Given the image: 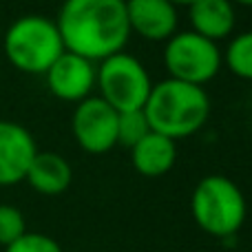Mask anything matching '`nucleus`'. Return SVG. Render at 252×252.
<instances>
[{
	"label": "nucleus",
	"mask_w": 252,
	"mask_h": 252,
	"mask_svg": "<svg viewBox=\"0 0 252 252\" xmlns=\"http://www.w3.org/2000/svg\"><path fill=\"white\" fill-rule=\"evenodd\" d=\"M56 25L64 51L91 62L124 51L130 38L124 0H64Z\"/></svg>",
	"instance_id": "obj_1"
},
{
	"label": "nucleus",
	"mask_w": 252,
	"mask_h": 252,
	"mask_svg": "<svg viewBox=\"0 0 252 252\" xmlns=\"http://www.w3.org/2000/svg\"><path fill=\"white\" fill-rule=\"evenodd\" d=\"M142 111L151 130L177 142L206 126L210 118V97L204 87L166 78L153 84Z\"/></svg>",
	"instance_id": "obj_2"
},
{
	"label": "nucleus",
	"mask_w": 252,
	"mask_h": 252,
	"mask_svg": "<svg viewBox=\"0 0 252 252\" xmlns=\"http://www.w3.org/2000/svg\"><path fill=\"white\" fill-rule=\"evenodd\" d=\"M195 223L215 239H235L248 217V201L241 188L226 175H206L190 195Z\"/></svg>",
	"instance_id": "obj_3"
},
{
	"label": "nucleus",
	"mask_w": 252,
	"mask_h": 252,
	"mask_svg": "<svg viewBox=\"0 0 252 252\" xmlns=\"http://www.w3.org/2000/svg\"><path fill=\"white\" fill-rule=\"evenodd\" d=\"M2 49L11 66L31 75H44L49 66L58 60V56L64 53L56 20L38 13L13 20L4 31Z\"/></svg>",
	"instance_id": "obj_4"
},
{
	"label": "nucleus",
	"mask_w": 252,
	"mask_h": 252,
	"mask_svg": "<svg viewBox=\"0 0 252 252\" xmlns=\"http://www.w3.org/2000/svg\"><path fill=\"white\" fill-rule=\"evenodd\" d=\"M95 87L100 97L118 113L144 109L153 89L151 73L135 56L118 51L95 66Z\"/></svg>",
	"instance_id": "obj_5"
},
{
	"label": "nucleus",
	"mask_w": 252,
	"mask_h": 252,
	"mask_svg": "<svg viewBox=\"0 0 252 252\" xmlns=\"http://www.w3.org/2000/svg\"><path fill=\"white\" fill-rule=\"evenodd\" d=\"M164 66L168 78L206 87L221 71L223 53L219 42H213L192 29L175 31L164 42Z\"/></svg>",
	"instance_id": "obj_6"
},
{
	"label": "nucleus",
	"mask_w": 252,
	"mask_h": 252,
	"mask_svg": "<svg viewBox=\"0 0 252 252\" xmlns=\"http://www.w3.org/2000/svg\"><path fill=\"white\" fill-rule=\"evenodd\" d=\"M71 133L84 153L104 155L118 144V111L100 95H89L75 104Z\"/></svg>",
	"instance_id": "obj_7"
},
{
	"label": "nucleus",
	"mask_w": 252,
	"mask_h": 252,
	"mask_svg": "<svg viewBox=\"0 0 252 252\" xmlns=\"http://www.w3.org/2000/svg\"><path fill=\"white\" fill-rule=\"evenodd\" d=\"M47 87L53 97L62 102H78L93 95L95 89V62L78 56V53L64 51L44 73Z\"/></svg>",
	"instance_id": "obj_8"
},
{
	"label": "nucleus",
	"mask_w": 252,
	"mask_h": 252,
	"mask_svg": "<svg viewBox=\"0 0 252 252\" xmlns=\"http://www.w3.org/2000/svg\"><path fill=\"white\" fill-rule=\"evenodd\" d=\"M35 153V139L25 126L0 120V186H16L25 182Z\"/></svg>",
	"instance_id": "obj_9"
},
{
	"label": "nucleus",
	"mask_w": 252,
	"mask_h": 252,
	"mask_svg": "<svg viewBox=\"0 0 252 252\" xmlns=\"http://www.w3.org/2000/svg\"><path fill=\"white\" fill-rule=\"evenodd\" d=\"M130 33L148 42H166L177 31L179 13L170 0H124Z\"/></svg>",
	"instance_id": "obj_10"
},
{
	"label": "nucleus",
	"mask_w": 252,
	"mask_h": 252,
	"mask_svg": "<svg viewBox=\"0 0 252 252\" xmlns=\"http://www.w3.org/2000/svg\"><path fill=\"white\" fill-rule=\"evenodd\" d=\"M190 29L213 42L230 38L237 25V9L230 0H192L188 4Z\"/></svg>",
	"instance_id": "obj_11"
},
{
	"label": "nucleus",
	"mask_w": 252,
	"mask_h": 252,
	"mask_svg": "<svg viewBox=\"0 0 252 252\" xmlns=\"http://www.w3.org/2000/svg\"><path fill=\"white\" fill-rule=\"evenodd\" d=\"M130 161L142 177H161L170 173L177 161V142L151 130L130 148Z\"/></svg>",
	"instance_id": "obj_12"
},
{
	"label": "nucleus",
	"mask_w": 252,
	"mask_h": 252,
	"mask_svg": "<svg viewBox=\"0 0 252 252\" xmlns=\"http://www.w3.org/2000/svg\"><path fill=\"white\" fill-rule=\"evenodd\" d=\"M25 182L33 188L35 192L44 197L62 195L73 182V168L71 164L58 153H35L31 159L29 170L25 175Z\"/></svg>",
	"instance_id": "obj_13"
},
{
	"label": "nucleus",
	"mask_w": 252,
	"mask_h": 252,
	"mask_svg": "<svg viewBox=\"0 0 252 252\" xmlns=\"http://www.w3.org/2000/svg\"><path fill=\"white\" fill-rule=\"evenodd\" d=\"M223 64L235 78L252 82V31L230 35V42L223 51Z\"/></svg>",
	"instance_id": "obj_14"
},
{
	"label": "nucleus",
	"mask_w": 252,
	"mask_h": 252,
	"mask_svg": "<svg viewBox=\"0 0 252 252\" xmlns=\"http://www.w3.org/2000/svg\"><path fill=\"white\" fill-rule=\"evenodd\" d=\"M148 133H151V126H148V120L142 109L118 113V144L120 146L130 151Z\"/></svg>",
	"instance_id": "obj_15"
},
{
	"label": "nucleus",
	"mask_w": 252,
	"mask_h": 252,
	"mask_svg": "<svg viewBox=\"0 0 252 252\" xmlns=\"http://www.w3.org/2000/svg\"><path fill=\"white\" fill-rule=\"evenodd\" d=\"M27 232V221L20 208L11 204H0V246L7 248L9 244Z\"/></svg>",
	"instance_id": "obj_16"
},
{
	"label": "nucleus",
	"mask_w": 252,
	"mask_h": 252,
	"mask_svg": "<svg viewBox=\"0 0 252 252\" xmlns=\"http://www.w3.org/2000/svg\"><path fill=\"white\" fill-rule=\"evenodd\" d=\"M4 252H62V246L53 237L44 232H29L18 237L13 244H9Z\"/></svg>",
	"instance_id": "obj_17"
},
{
	"label": "nucleus",
	"mask_w": 252,
	"mask_h": 252,
	"mask_svg": "<svg viewBox=\"0 0 252 252\" xmlns=\"http://www.w3.org/2000/svg\"><path fill=\"white\" fill-rule=\"evenodd\" d=\"M230 2L235 4V7L239 4V7H250L252 9V0H230Z\"/></svg>",
	"instance_id": "obj_18"
},
{
	"label": "nucleus",
	"mask_w": 252,
	"mask_h": 252,
	"mask_svg": "<svg viewBox=\"0 0 252 252\" xmlns=\"http://www.w3.org/2000/svg\"><path fill=\"white\" fill-rule=\"evenodd\" d=\"M170 2H173L175 7H188V4H190L192 0H170Z\"/></svg>",
	"instance_id": "obj_19"
}]
</instances>
